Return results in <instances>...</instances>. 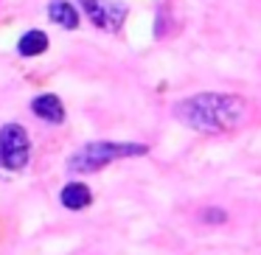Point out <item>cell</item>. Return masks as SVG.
<instances>
[{
  "mask_svg": "<svg viewBox=\"0 0 261 255\" xmlns=\"http://www.w3.org/2000/svg\"><path fill=\"white\" fill-rule=\"evenodd\" d=\"M177 121L197 132H230L247 115V104L239 96H227V93H197L191 98H182L174 104Z\"/></svg>",
  "mask_w": 261,
  "mask_h": 255,
  "instance_id": "obj_1",
  "label": "cell"
},
{
  "mask_svg": "<svg viewBox=\"0 0 261 255\" xmlns=\"http://www.w3.org/2000/svg\"><path fill=\"white\" fill-rule=\"evenodd\" d=\"M149 146L146 143H115V140H93L87 146H82L73 157L68 160L70 171H79V174H87V171H98L104 165L115 163V160L124 157H141L146 154Z\"/></svg>",
  "mask_w": 261,
  "mask_h": 255,
  "instance_id": "obj_2",
  "label": "cell"
},
{
  "mask_svg": "<svg viewBox=\"0 0 261 255\" xmlns=\"http://www.w3.org/2000/svg\"><path fill=\"white\" fill-rule=\"evenodd\" d=\"M76 3L96 29L110 31V34L121 31V25L126 23V14H129L124 0H76Z\"/></svg>",
  "mask_w": 261,
  "mask_h": 255,
  "instance_id": "obj_3",
  "label": "cell"
},
{
  "mask_svg": "<svg viewBox=\"0 0 261 255\" xmlns=\"http://www.w3.org/2000/svg\"><path fill=\"white\" fill-rule=\"evenodd\" d=\"M29 152H31L29 132L20 124H6L0 129V163L6 165V168H12V171L25 168Z\"/></svg>",
  "mask_w": 261,
  "mask_h": 255,
  "instance_id": "obj_4",
  "label": "cell"
},
{
  "mask_svg": "<svg viewBox=\"0 0 261 255\" xmlns=\"http://www.w3.org/2000/svg\"><path fill=\"white\" fill-rule=\"evenodd\" d=\"M31 109H34L37 118L48 121V124H62L65 121V107H62V101H59L54 93H42V96H37L34 101H31Z\"/></svg>",
  "mask_w": 261,
  "mask_h": 255,
  "instance_id": "obj_5",
  "label": "cell"
},
{
  "mask_svg": "<svg viewBox=\"0 0 261 255\" xmlns=\"http://www.w3.org/2000/svg\"><path fill=\"white\" fill-rule=\"evenodd\" d=\"M48 17H51V23L62 25L68 31H73L79 25V12H76V6L68 3V0H51L48 3Z\"/></svg>",
  "mask_w": 261,
  "mask_h": 255,
  "instance_id": "obj_6",
  "label": "cell"
},
{
  "mask_svg": "<svg viewBox=\"0 0 261 255\" xmlns=\"http://www.w3.org/2000/svg\"><path fill=\"white\" fill-rule=\"evenodd\" d=\"M93 202V193L85 182H68L62 188V205L68 210H85Z\"/></svg>",
  "mask_w": 261,
  "mask_h": 255,
  "instance_id": "obj_7",
  "label": "cell"
},
{
  "mask_svg": "<svg viewBox=\"0 0 261 255\" xmlns=\"http://www.w3.org/2000/svg\"><path fill=\"white\" fill-rule=\"evenodd\" d=\"M20 56H40L48 51V34L45 31H25L17 42Z\"/></svg>",
  "mask_w": 261,
  "mask_h": 255,
  "instance_id": "obj_8",
  "label": "cell"
},
{
  "mask_svg": "<svg viewBox=\"0 0 261 255\" xmlns=\"http://www.w3.org/2000/svg\"><path fill=\"white\" fill-rule=\"evenodd\" d=\"M205 219H208V221H225V213H219V210H214V213L205 210Z\"/></svg>",
  "mask_w": 261,
  "mask_h": 255,
  "instance_id": "obj_9",
  "label": "cell"
}]
</instances>
